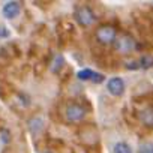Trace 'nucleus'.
<instances>
[{
  "mask_svg": "<svg viewBox=\"0 0 153 153\" xmlns=\"http://www.w3.org/2000/svg\"><path fill=\"white\" fill-rule=\"evenodd\" d=\"M62 66H63V57H62V56H56V57H54V62H53V65H51V71H53V72H59Z\"/></svg>",
  "mask_w": 153,
  "mask_h": 153,
  "instance_id": "11",
  "label": "nucleus"
},
{
  "mask_svg": "<svg viewBox=\"0 0 153 153\" xmlns=\"http://www.w3.org/2000/svg\"><path fill=\"white\" fill-rule=\"evenodd\" d=\"M114 48L122 54H129V53L135 51L137 44L129 35H117V38L114 41Z\"/></svg>",
  "mask_w": 153,
  "mask_h": 153,
  "instance_id": "1",
  "label": "nucleus"
},
{
  "mask_svg": "<svg viewBox=\"0 0 153 153\" xmlns=\"http://www.w3.org/2000/svg\"><path fill=\"white\" fill-rule=\"evenodd\" d=\"M86 116V111L78 104H69L66 107V120L68 122H80Z\"/></svg>",
  "mask_w": 153,
  "mask_h": 153,
  "instance_id": "4",
  "label": "nucleus"
},
{
  "mask_svg": "<svg viewBox=\"0 0 153 153\" xmlns=\"http://www.w3.org/2000/svg\"><path fill=\"white\" fill-rule=\"evenodd\" d=\"M140 119L144 125L147 126H153V110L152 108H147V110H143L140 113Z\"/></svg>",
  "mask_w": 153,
  "mask_h": 153,
  "instance_id": "8",
  "label": "nucleus"
},
{
  "mask_svg": "<svg viewBox=\"0 0 153 153\" xmlns=\"http://www.w3.org/2000/svg\"><path fill=\"white\" fill-rule=\"evenodd\" d=\"M76 76L81 80V81H89V80H95L96 76V72H93L92 69L86 68V69H81L78 74H76Z\"/></svg>",
  "mask_w": 153,
  "mask_h": 153,
  "instance_id": "9",
  "label": "nucleus"
},
{
  "mask_svg": "<svg viewBox=\"0 0 153 153\" xmlns=\"http://www.w3.org/2000/svg\"><path fill=\"white\" fill-rule=\"evenodd\" d=\"M20 12H21V8H20V3H18V2H8V3L3 6V9H2V14H3V17H5L6 20H14V18H17V17L20 15Z\"/></svg>",
  "mask_w": 153,
  "mask_h": 153,
  "instance_id": "6",
  "label": "nucleus"
},
{
  "mask_svg": "<svg viewBox=\"0 0 153 153\" xmlns=\"http://www.w3.org/2000/svg\"><path fill=\"white\" fill-rule=\"evenodd\" d=\"M138 153H153V144H150V143L141 144L138 149Z\"/></svg>",
  "mask_w": 153,
  "mask_h": 153,
  "instance_id": "12",
  "label": "nucleus"
},
{
  "mask_svg": "<svg viewBox=\"0 0 153 153\" xmlns=\"http://www.w3.org/2000/svg\"><path fill=\"white\" fill-rule=\"evenodd\" d=\"M113 153H132V149L128 143H117L113 149Z\"/></svg>",
  "mask_w": 153,
  "mask_h": 153,
  "instance_id": "10",
  "label": "nucleus"
},
{
  "mask_svg": "<svg viewBox=\"0 0 153 153\" xmlns=\"http://www.w3.org/2000/svg\"><path fill=\"white\" fill-rule=\"evenodd\" d=\"M107 90L113 96H120L125 92V81L122 78H119V76H113L107 83Z\"/></svg>",
  "mask_w": 153,
  "mask_h": 153,
  "instance_id": "5",
  "label": "nucleus"
},
{
  "mask_svg": "<svg viewBox=\"0 0 153 153\" xmlns=\"http://www.w3.org/2000/svg\"><path fill=\"white\" fill-rule=\"evenodd\" d=\"M42 128H44V122H42L41 117H33V119H30V122H29V129H30L32 134H39V132L42 131Z\"/></svg>",
  "mask_w": 153,
  "mask_h": 153,
  "instance_id": "7",
  "label": "nucleus"
},
{
  "mask_svg": "<svg viewBox=\"0 0 153 153\" xmlns=\"http://www.w3.org/2000/svg\"><path fill=\"white\" fill-rule=\"evenodd\" d=\"M141 62H143L141 65H143L144 68H149V66H152V65H153V59H150V57H143V60H141Z\"/></svg>",
  "mask_w": 153,
  "mask_h": 153,
  "instance_id": "13",
  "label": "nucleus"
},
{
  "mask_svg": "<svg viewBox=\"0 0 153 153\" xmlns=\"http://www.w3.org/2000/svg\"><path fill=\"white\" fill-rule=\"evenodd\" d=\"M116 38H117V32H116V29H114L113 26L105 24V26L98 27V30H96V39H98L101 44H105V45L114 44Z\"/></svg>",
  "mask_w": 153,
  "mask_h": 153,
  "instance_id": "2",
  "label": "nucleus"
},
{
  "mask_svg": "<svg viewBox=\"0 0 153 153\" xmlns=\"http://www.w3.org/2000/svg\"><path fill=\"white\" fill-rule=\"evenodd\" d=\"M75 18H76V21H78V24L86 26V27L92 26L95 23V14L87 6H80L78 9H76L75 11Z\"/></svg>",
  "mask_w": 153,
  "mask_h": 153,
  "instance_id": "3",
  "label": "nucleus"
},
{
  "mask_svg": "<svg viewBox=\"0 0 153 153\" xmlns=\"http://www.w3.org/2000/svg\"><path fill=\"white\" fill-rule=\"evenodd\" d=\"M8 35H9V32H8L3 26H0V38H6Z\"/></svg>",
  "mask_w": 153,
  "mask_h": 153,
  "instance_id": "14",
  "label": "nucleus"
}]
</instances>
